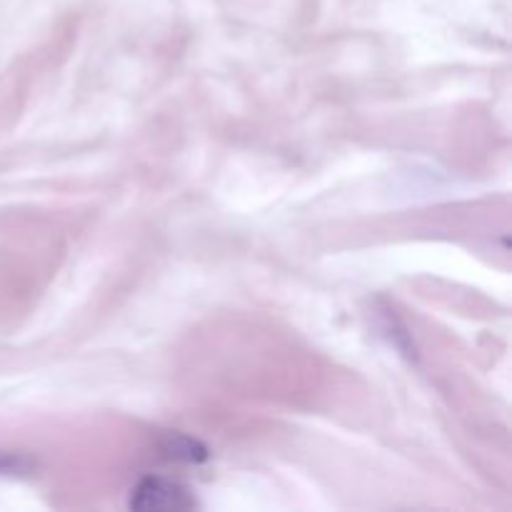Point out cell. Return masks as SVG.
<instances>
[{"label":"cell","instance_id":"cell-1","mask_svg":"<svg viewBox=\"0 0 512 512\" xmlns=\"http://www.w3.org/2000/svg\"><path fill=\"white\" fill-rule=\"evenodd\" d=\"M130 508L178 512L195 508V500L190 490L180 483L165 478H145L135 485L133 495H130Z\"/></svg>","mask_w":512,"mask_h":512},{"label":"cell","instance_id":"cell-2","mask_svg":"<svg viewBox=\"0 0 512 512\" xmlns=\"http://www.w3.org/2000/svg\"><path fill=\"white\" fill-rule=\"evenodd\" d=\"M15 468V460H8V458H0V473H8V470Z\"/></svg>","mask_w":512,"mask_h":512}]
</instances>
